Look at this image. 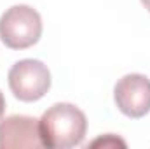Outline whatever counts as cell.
I'll use <instances>...</instances> for the list:
<instances>
[{
	"instance_id": "1",
	"label": "cell",
	"mask_w": 150,
	"mask_h": 149,
	"mask_svg": "<svg viewBox=\"0 0 150 149\" xmlns=\"http://www.w3.org/2000/svg\"><path fill=\"white\" fill-rule=\"evenodd\" d=\"M45 148L68 149L82 144L87 130L86 114L74 104H54L38 119Z\"/></svg>"
},
{
	"instance_id": "2",
	"label": "cell",
	"mask_w": 150,
	"mask_h": 149,
	"mask_svg": "<svg viewBox=\"0 0 150 149\" xmlns=\"http://www.w3.org/2000/svg\"><path fill=\"white\" fill-rule=\"evenodd\" d=\"M42 35V18L30 5H12L0 16V39L11 49H26Z\"/></svg>"
},
{
	"instance_id": "3",
	"label": "cell",
	"mask_w": 150,
	"mask_h": 149,
	"mask_svg": "<svg viewBox=\"0 0 150 149\" xmlns=\"http://www.w3.org/2000/svg\"><path fill=\"white\" fill-rule=\"evenodd\" d=\"M7 79L12 95L21 102H37L51 88V72L47 65L33 58L16 62Z\"/></svg>"
},
{
	"instance_id": "4",
	"label": "cell",
	"mask_w": 150,
	"mask_h": 149,
	"mask_svg": "<svg viewBox=\"0 0 150 149\" xmlns=\"http://www.w3.org/2000/svg\"><path fill=\"white\" fill-rule=\"evenodd\" d=\"M117 109L127 117L138 119L150 112V79L143 74L120 77L113 88Z\"/></svg>"
},
{
	"instance_id": "5",
	"label": "cell",
	"mask_w": 150,
	"mask_h": 149,
	"mask_svg": "<svg viewBox=\"0 0 150 149\" xmlns=\"http://www.w3.org/2000/svg\"><path fill=\"white\" fill-rule=\"evenodd\" d=\"M45 148L38 119L32 116H9L0 121V149Z\"/></svg>"
},
{
	"instance_id": "6",
	"label": "cell",
	"mask_w": 150,
	"mask_h": 149,
	"mask_svg": "<svg viewBox=\"0 0 150 149\" xmlns=\"http://www.w3.org/2000/svg\"><path fill=\"white\" fill-rule=\"evenodd\" d=\"M4 111H5V98H4V95H2V91H0V119H2V116H4Z\"/></svg>"
},
{
	"instance_id": "7",
	"label": "cell",
	"mask_w": 150,
	"mask_h": 149,
	"mask_svg": "<svg viewBox=\"0 0 150 149\" xmlns=\"http://www.w3.org/2000/svg\"><path fill=\"white\" fill-rule=\"evenodd\" d=\"M142 4L145 5V9H147V11L150 12V0H142Z\"/></svg>"
}]
</instances>
